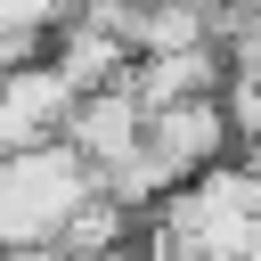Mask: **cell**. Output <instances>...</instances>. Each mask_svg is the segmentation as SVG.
Instances as JSON below:
<instances>
[{
	"mask_svg": "<svg viewBox=\"0 0 261 261\" xmlns=\"http://www.w3.org/2000/svg\"><path fill=\"white\" fill-rule=\"evenodd\" d=\"M65 147L90 163V179H114L122 163H139V147H147V106L130 98V82H114V90L82 98V106H73Z\"/></svg>",
	"mask_w": 261,
	"mask_h": 261,
	"instance_id": "cell-1",
	"label": "cell"
}]
</instances>
